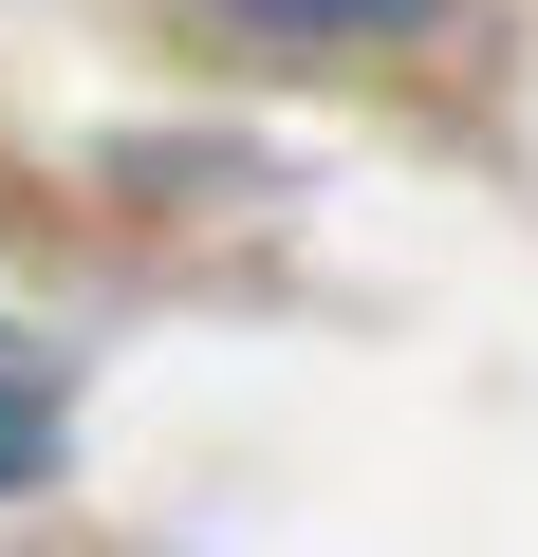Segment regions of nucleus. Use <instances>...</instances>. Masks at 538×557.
<instances>
[{
	"instance_id": "obj_1",
	"label": "nucleus",
	"mask_w": 538,
	"mask_h": 557,
	"mask_svg": "<svg viewBox=\"0 0 538 557\" xmlns=\"http://www.w3.org/2000/svg\"><path fill=\"white\" fill-rule=\"evenodd\" d=\"M57 446H75V372H57V335H20V317H0V502H20V483H57Z\"/></svg>"
},
{
	"instance_id": "obj_2",
	"label": "nucleus",
	"mask_w": 538,
	"mask_h": 557,
	"mask_svg": "<svg viewBox=\"0 0 538 557\" xmlns=\"http://www.w3.org/2000/svg\"><path fill=\"white\" fill-rule=\"evenodd\" d=\"M223 20H260V38H409L427 0H223Z\"/></svg>"
}]
</instances>
